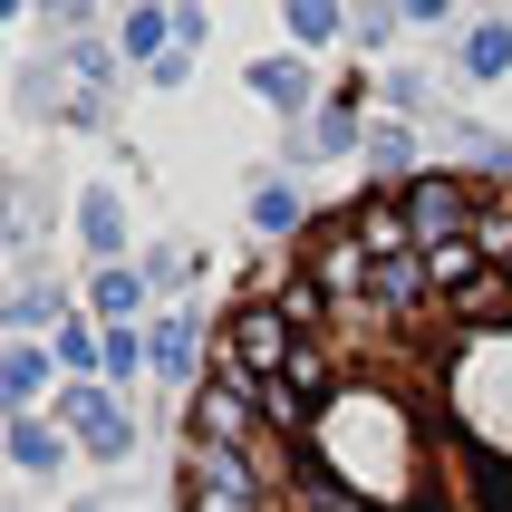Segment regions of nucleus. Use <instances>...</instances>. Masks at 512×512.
Here are the masks:
<instances>
[{"label": "nucleus", "instance_id": "1", "mask_svg": "<svg viewBox=\"0 0 512 512\" xmlns=\"http://www.w3.org/2000/svg\"><path fill=\"white\" fill-rule=\"evenodd\" d=\"M281 368L194 445V512H512V194L406 174L310 223Z\"/></svg>", "mask_w": 512, "mask_h": 512}, {"label": "nucleus", "instance_id": "2", "mask_svg": "<svg viewBox=\"0 0 512 512\" xmlns=\"http://www.w3.org/2000/svg\"><path fill=\"white\" fill-rule=\"evenodd\" d=\"M252 78H261V97H281V107H300V87H310L290 58H271V68H252Z\"/></svg>", "mask_w": 512, "mask_h": 512}, {"label": "nucleus", "instance_id": "3", "mask_svg": "<svg viewBox=\"0 0 512 512\" xmlns=\"http://www.w3.org/2000/svg\"><path fill=\"white\" fill-rule=\"evenodd\" d=\"M290 29H300V39H329L339 10H329V0H290Z\"/></svg>", "mask_w": 512, "mask_h": 512}, {"label": "nucleus", "instance_id": "4", "mask_svg": "<svg viewBox=\"0 0 512 512\" xmlns=\"http://www.w3.org/2000/svg\"><path fill=\"white\" fill-rule=\"evenodd\" d=\"M155 39H165V20H155V10H136V20H126V49L155 58Z\"/></svg>", "mask_w": 512, "mask_h": 512}, {"label": "nucleus", "instance_id": "5", "mask_svg": "<svg viewBox=\"0 0 512 512\" xmlns=\"http://www.w3.org/2000/svg\"><path fill=\"white\" fill-rule=\"evenodd\" d=\"M10 10H20V0H0V20H10Z\"/></svg>", "mask_w": 512, "mask_h": 512}, {"label": "nucleus", "instance_id": "6", "mask_svg": "<svg viewBox=\"0 0 512 512\" xmlns=\"http://www.w3.org/2000/svg\"><path fill=\"white\" fill-rule=\"evenodd\" d=\"M0 223H10V203H0Z\"/></svg>", "mask_w": 512, "mask_h": 512}]
</instances>
